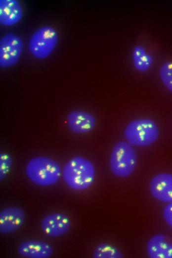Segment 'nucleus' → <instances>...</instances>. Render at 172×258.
<instances>
[{
    "label": "nucleus",
    "mask_w": 172,
    "mask_h": 258,
    "mask_svg": "<svg viewBox=\"0 0 172 258\" xmlns=\"http://www.w3.org/2000/svg\"><path fill=\"white\" fill-rule=\"evenodd\" d=\"M95 176L93 164L88 159L76 156L69 160L62 170L66 185L75 191H84L93 183Z\"/></svg>",
    "instance_id": "obj_1"
},
{
    "label": "nucleus",
    "mask_w": 172,
    "mask_h": 258,
    "mask_svg": "<svg viewBox=\"0 0 172 258\" xmlns=\"http://www.w3.org/2000/svg\"><path fill=\"white\" fill-rule=\"evenodd\" d=\"M17 252L28 258H49L53 254L52 247L46 242L37 240H29L21 242Z\"/></svg>",
    "instance_id": "obj_11"
},
{
    "label": "nucleus",
    "mask_w": 172,
    "mask_h": 258,
    "mask_svg": "<svg viewBox=\"0 0 172 258\" xmlns=\"http://www.w3.org/2000/svg\"><path fill=\"white\" fill-rule=\"evenodd\" d=\"M25 174L32 183L45 187L55 184L62 175V170L54 159L47 156H38L28 162Z\"/></svg>",
    "instance_id": "obj_2"
},
{
    "label": "nucleus",
    "mask_w": 172,
    "mask_h": 258,
    "mask_svg": "<svg viewBox=\"0 0 172 258\" xmlns=\"http://www.w3.org/2000/svg\"><path fill=\"white\" fill-rule=\"evenodd\" d=\"M137 156L133 146L127 141H120L113 146L110 158L111 173L119 178H126L134 172Z\"/></svg>",
    "instance_id": "obj_4"
},
{
    "label": "nucleus",
    "mask_w": 172,
    "mask_h": 258,
    "mask_svg": "<svg viewBox=\"0 0 172 258\" xmlns=\"http://www.w3.org/2000/svg\"><path fill=\"white\" fill-rule=\"evenodd\" d=\"M149 190L156 199L164 203L172 202V174L159 173L151 179Z\"/></svg>",
    "instance_id": "obj_10"
},
{
    "label": "nucleus",
    "mask_w": 172,
    "mask_h": 258,
    "mask_svg": "<svg viewBox=\"0 0 172 258\" xmlns=\"http://www.w3.org/2000/svg\"><path fill=\"white\" fill-rule=\"evenodd\" d=\"M147 252L150 258H172V240L163 234H155L147 242Z\"/></svg>",
    "instance_id": "obj_12"
},
{
    "label": "nucleus",
    "mask_w": 172,
    "mask_h": 258,
    "mask_svg": "<svg viewBox=\"0 0 172 258\" xmlns=\"http://www.w3.org/2000/svg\"><path fill=\"white\" fill-rule=\"evenodd\" d=\"M66 123L69 129L75 134H84L92 131L96 125L95 117L90 113L75 110L68 113Z\"/></svg>",
    "instance_id": "obj_8"
},
{
    "label": "nucleus",
    "mask_w": 172,
    "mask_h": 258,
    "mask_svg": "<svg viewBox=\"0 0 172 258\" xmlns=\"http://www.w3.org/2000/svg\"><path fill=\"white\" fill-rule=\"evenodd\" d=\"M92 257L94 258H122L123 255L114 246L106 243L97 245L94 248Z\"/></svg>",
    "instance_id": "obj_15"
},
{
    "label": "nucleus",
    "mask_w": 172,
    "mask_h": 258,
    "mask_svg": "<svg viewBox=\"0 0 172 258\" xmlns=\"http://www.w3.org/2000/svg\"><path fill=\"white\" fill-rule=\"evenodd\" d=\"M124 137L132 146L146 147L155 143L159 136L157 125L149 119H137L130 121L124 130Z\"/></svg>",
    "instance_id": "obj_3"
},
{
    "label": "nucleus",
    "mask_w": 172,
    "mask_h": 258,
    "mask_svg": "<svg viewBox=\"0 0 172 258\" xmlns=\"http://www.w3.org/2000/svg\"><path fill=\"white\" fill-rule=\"evenodd\" d=\"M132 60L134 68L141 72L148 70L153 62L152 56L141 45H137L134 47L132 53Z\"/></svg>",
    "instance_id": "obj_14"
},
{
    "label": "nucleus",
    "mask_w": 172,
    "mask_h": 258,
    "mask_svg": "<svg viewBox=\"0 0 172 258\" xmlns=\"http://www.w3.org/2000/svg\"><path fill=\"white\" fill-rule=\"evenodd\" d=\"M25 214L18 206H7L0 211V232L9 234L18 230L24 224Z\"/></svg>",
    "instance_id": "obj_9"
},
{
    "label": "nucleus",
    "mask_w": 172,
    "mask_h": 258,
    "mask_svg": "<svg viewBox=\"0 0 172 258\" xmlns=\"http://www.w3.org/2000/svg\"><path fill=\"white\" fill-rule=\"evenodd\" d=\"M24 49L21 38L13 33L3 36L0 41V66L7 68L19 61Z\"/></svg>",
    "instance_id": "obj_6"
},
{
    "label": "nucleus",
    "mask_w": 172,
    "mask_h": 258,
    "mask_svg": "<svg viewBox=\"0 0 172 258\" xmlns=\"http://www.w3.org/2000/svg\"><path fill=\"white\" fill-rule=\"evenodd\" d=\"M159 75L164 86L172 93V61H167L161 64Z\"/></svg>",
    "instance_id": "obj_16"
},
{
    "label": "nucleus",
    "mask_w": 172,
    "mask_h": 258,
    "mask_svg": "<svg viewBox=\"0 0 172 258\" xmlns=\"http://www.w3.org/2000/svg\"><path fill=\"white\" fill-rule=\"evenodd\" d=\"M163 215L166 223L172 229V202L165 206Z\"/></svg>",
    "instance_id": "obj_18"
},
{
    "label": "nucleus",
    "mask_w": 172,
    "mask_h": 258,
    "mask_svg": "<svg viewBox=\"0 0 172 258\" xmlns=\"http://www.w3.org/2000/svg\"><path fill=\"white\" fill-rule=\"evenodd\" d=\"M70 225L69 217L60 212L45 216L41 222V228L43 234L52 238L59 237L67 233Z\"/></svg>",
    "instance_id": "obj_7"
},
{
    "label": "nucleus",
    "mask_w": 172,
    "mask_h": 258,
    "mask_svg": "<svg viewBox=\"0 0 172 258\" xmlns=\"http://www.w3.org/2000/svg\"><path fill=\"white\" fill-rule=\"evenodd\" d=\"M23 9L16 0H0V23L6 27L14 26L22 19Z\"/></svg>",
    "instance_id": "obj_13"
},
{
    "label": "nucleus",
    "mask_w": 172,
    "mask_h": 258,
    "mask_svg": "<svg viewBox=\"0 0 172 258\" xmlns=\"http://www.w3.org/2000/svg\"><path fill=\"white\" fill-rule=\"evenodd\" d=\"M12 165V159L7 153L0 154V180L2 181L7 176Z\"/></svg>",
    "instance_id": "obj_17"
},
{
    "label": "nucleus",
    "mask_w": 172,
    "mask_h": 258,
    "mask_svg": "<svg viewBox=\"0 0 172 258\" xmlns=\"http://www.w3.org/2000/svg\"><path fill=\"white\" fill-rule=\"evenodd\" d=\"M58 42L56 30L48 25L37 29L31 36L28 42V50L35 59L43 60L54 52Z\"/></svg>",
    "instance_id": "obj_5"
}]
</instances>
